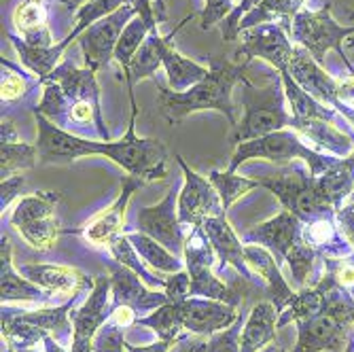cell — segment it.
<instances>
[{"mask_svg":"<svg viewBox=\"0 0 354 352\" xmlns=\"http://www.w3.org/2000/svg\"><path fill=\"white\" fill-rule=\"evenodd\" d=\"M130 104H132V117L127 134L117 142H91L81 136H75L71 132L59 130L47 117L41 113H35L37 125H39V159L43 164H55V162H73V159L85 157V155H109L115 164H119L123 170H127L132 176L147 180L164 178L168 174V151L162 140L157 138H138L134 132L138 106L134 100V91H130Z\"/></svg>","mask_w":354,"mask_h":352,"instance_id":"1","label":"cell"},{"mask_svg":"<svg viewBox=\"0 0 354 352\" xmlns=\"http://www.w3.org/2000/svg\"><path fill=\"white\" fill-rule=\"evenodd\" d=\"M45 85L43 100L37 109L59 130H73L79 136L81 130L93 127L104 142H111L109 127L100 109V87L95 71L77 68L73 62H62L59 66L41 81Z\"/></svg>","mask_w":354,"mask_h":352,"instance_id":"2","label":"cell"},{"mask_svg":"<svg viewBox=\"0 0 354 352\" xmlns=\"http://www.w3.org/2000/svg\"><path fill=\"white\" fill-rule=\"evenodd\" d=\"M246 66L244 64H232L218 57H210V71L208 75L191 89L176 93L168 87H159V111L162 115L170 121V123H178L183 121L187 115L198 113V111H218L227 117L230 125L236 127L238 119H236V104L232 100L234 87L238 83L246 81Z\"/></svg>","mask_w":354,"mask_h":352,"instance_id":"3","label":"cell"},{"mask_svg":"<svg viewBox=\"0 0 354 352\" xmlns=\"http://www.w3.org/2000/svg\"><path fill=\"white\" fill-rule=\"evenodd\" d=\"M354 323V299L346 291V286L331 284L325 306L308 318H299L297 346L293 352H342L348 342L350 325Z\"/></svg>","mask_w":354,"mask_h":352,"instance_id":"4","label":"cell"},{"mask_svg":"<svg viewBox=\"0 0 354 352\" xmlns=\"http://www.w3.org/2000/svg\"><path fill=\"white\" fill-rule=\"evenodd\" d=\"M242 85V106L244 117L232 132V142L240 145L246 140L261 138L280 130H286L293 123V115L284 106V85L282 77H276L268 87H254L248 79Z\"/></svg>","mask_w":354,"mask_h":352,"instance_id":"5","label":"cell"},{"mask_svg":"<svg viewBox=\"0 0 354 352\" xmlns=\"http://www.w3.org/2000/svg\"><path fill=\"white\" fill-rule=\"evenodd\" d=\"M257 183L259 187L270 189L280 200L284 210L293 212L301 223L323 214H333L335 204L320 189L318 176H308L297 166H288L286 170L272 176H261L257 178Z\"/></svg>","mask_w":354,"mask_h":352,"instance_id":"6","label":"cell"},{"mask_svg":"<svg viewBox=\"0 0 354 352\" xmlns=\"http://www.w3.org/2000/svg\"><path fill=\"white\" fill-rule=\"evenodd\" d=\"M257 157L268 159V162H276V164H288V162H293V159H306L310 164L312 176H320L337 162V159H329L327 155L316 153L310 147H306L297 132L280 130L261 138L240 142L230 162V172H234L238 166L248 162V159H257Z\"/></svg>","mask_w":354,"mask_h":352,"instance_id":"7","label":"cell"},{"mask_svg":"<svg viewBox=\"0 0 354 352\" xmlns=\"http://www.w3.org/2000/svg\"><path fill=\"white\" fill-rule=\"evenodd\" d=\"M214 248L210 240L206 238L202 228H193L189 238L185 240V261H187V272L191 276V289L189 297H206V299H216L238 306L242 302V295H246V289L252 291L250 282H244L240 289L232 284L221 282L210 270L214 263Z\"/></svg>","mask_w":354,"mask_h":352,"instance_id":"8","label":"cell"},{"mask_svg":"<svg viewBox=\"0 0 354 352\" xmlns=\"http://www.w3.org/2000/svg\"><path fill=\"white\" fill-rule=\"evenodd\" d=\"M288 35L318 64H323L329 49H335L339 55H344L342 43L354 35V26H339L331 17V5H327L320 7L318 11L301 9L293 17Z\"/></svg>","mask_w":354,"mask_h":352,"instance_id":"9","label":"cell"},{"mask_svg":"<svg viewBox=\"0 0 354 352\" xmlns=\"http://www.w3.org/2000/svg\"><path fill=\"white\" fill-rule=\"evenodd\" d=\"M59 194L39 191L19 200L17 208L11 214V225L19 230L24 240L37 250H49L57 236L62 234L55 216V206Z\"/></svg>","mask_w":354,"mask_h":352,"instance_id":"10","label":"cell"},{"mask_svg":"<svg viewBox=\"0 0 354 352\" xmlns=\"http://www.w3.org/2000/svg\"><path fill=\"white\" fill-rule=\"evenodd\" d=\"M136 13H138L136 3H127L121 9H117L115 13L102 17L100 21H95L93 26H89L83 32L81 49L85 55V68H91L98 73L109 66L127 21H130Z\"/></svg>","mask_w":354,"mask_h":352,"instance_id":"11","label":"cell"},{"mask_svg":"<svg viewBox=\"0 0 354 352\" xmlns=\"http://www.w3.org/2000/svg\"><path fill=\"white\" fill-rule=\"evenodd\" d=\"M176 162L185 172V185L178 194V219L183 225L202 228L206 219L223 216L225 208L210 178H204L198 172H193L183 162L180 155H176Z\"/></svg>","mask_w":354,"mask_h":352,"instance_id":"12","label":"cell"},{"mask_svg":"<svg viewBox=\"0 0 354 352\" xmlns=\"http://www.w3.org/2000/svg\"><path fill=\"white\" fill-rule=\"evenodd\" d=\"M113 291H111V276H98L93 284V291L89 299L71 314L75 335H73V348L71 352H93V340L95 333L104 327V323L113 314Z\"/></svg>","mask_w":354,"mask_h":352,"instance_id":"13","label":"cell"},{"mask_svg":"<svg viewBox=\"0 0 354 352\" xmlns=\"http://www.w3.org/2000/svg\"><path fill=\"white\" fill-rule=\"evenodd\" d=\"M178 194L180 191L174 183V187L168 191V196L162 202L138 210V232L157 240L170 252H174L176 257L185 252V238L180 228L183 223L178 219V206H176Z\"/></svg>","mask_w":354,"mask_h":352,"instance_id":"14","label":"cell"},{"mask_svg":"<svg viewBox=\"0 0 354 352\" xmlns=\"http://www.w3.org/2000/svg\"><path fill=\"white\" fill-rule=\"evenodd\" d=\"M238 37L242 41L240 55H244L246 62H250L252 57H261L270 62L274 68H278V73L288 71V64H291L295 53V45H291L282 26L259 24L252 28H244Z\"/></svg>","mask_w":354,"mask_h":352,"instance_id":"15","label":"cell"},{"mask_svg":"<svg viewBox=\"0 0 354 352\" xmlns=\"http://www.w3.org/2000/svg\"><path fill=\"white\" fill-rule=\"evenodd\" d=\"M109 276H111V291H113V310L119 306H127L136 312H147V310H157L166 304H170L166 293L159 291H149L142 278L125 268L117 259L106 261Z\"/></svg>","mask_w":354,"mask_h":352,"instance_id":"16","label":"cell"},{"mask_svg":"<svg viewBox=\"0 0 354 352\" xmlns=\"http://www.w3.org/2000/svg\"><path fill=\"white\" fill-rule=\"evenodd\" d=\"M178 306L185 331L196 335H212L216 331L227 329L240 316L236 312V306L206 297H187Z\"/></svg>","mask_w":354,"mask_h":352,"instance_id":"17","label":"cell"},{"mask_svg":"<svg viewBox=\"0 0 354 352\" xmlns=\"http://www.w3.org/2000/svg\"><path fill=\"white\" fill-rule=\"evenodd\" d=\"M286 73L320 104L331 106V109L339 106V81H335L331 75H327L323 68H320V64L304 47H299V45L295 47L293 59L288 64Z\"/></svg>","mask_w":354,"mask_h":352,"instance_id":"18","label":"cell"},{"mask_svg":"<svg viewBox=\"0 0 354 352\" xmlns=\"http://www.w3.org/2000/svg\"><path fill=\"white\" fill-rule=\"evenodd\" d=\"M301 228H304V223L293 212L282 210L274 219L246 232L242 236V240L259 244V246L268 248L272 254H276V257L286 259L288 250H291L293 244L301 238Z\"/></svg>","mask_w":354,"mask_h":352,"instance_id":"19","label":"cell"},{"mask_svg":"<svg viewBox=\"0 0 354 352\" xmlns=\"http://www.w3.org/2000/svg\"><path fill=\"white\" fill-rule=\"evenodd\" d=\"M145 185L142 178L138 176H125L123 178V189L119 198L104 210H100L95 214L87 225L83 228V236L87 242L91 244H109L115 236L121 234V228H123V216H125V208H127V202H130L134 191H138L140 187Z\"/></svg>","mask_w":354,"mask_h":352,"instance_id":"20","label":"cell"},{"mask_svg":"<svg viewBox=\"0 0 354 352\" xmlns=\"http://www.w3.org/2000/svg\"><path fill=\"white\" fill-rule=\"evenodd\" d=\"M244 257H246V263H248L250 272L263 278L268 299L276 306L278 314H282V310L291 304L295 293H293L291 286L286 284V280L282 278L274 254L263 246H254L252 244V246H244Z\"/></svg>","mask_w":354,"mask_h":352,"instance_id":"21","label":"cell"},{"mask_svg":"<svg viewBox=\"0 0 354 352\" xmlns=\"http://www.w3.org/2000/svg\"><path fill=\"white\" fill-rule=\"evenodd\" d=\"M206 238L210 240L216 257L223 261V270L225 266H234L240 274H242V280L250 282L252 284V278L254 274L250 272L248 263H246V257H244V246L240 244L236 232L232 230L230 221L223 216H212V219H206L204 225H202Z\"/></svg>","mask_w":354,"mask_h":352,"instance_id":"22","label":"cell"},{"mask_svg":"<svg viewBox=\"0 0 354 352\" xmlns=\"http://www.w3.org/2000/svg\"><path fill=\"white\" fill-rule=\"evenodd\" d=\"M21 276L30 282L39 284L41 289H47L51 293H64L75 295L85 289H91L93 282L79 270L66 268V266H47V263H28L19 268Z\"/></svg>","mask_w":354,"mask_h":352,"instance_id":"23","label":"cell"},{"mask_svg":"<svg viewBox=\"0 0 354 352\" xmlns=\"http://www.w3.org/2000/svg\"><path fill=\"white\" fill-rule=\"evenodd\" d=\"M333 214H323L304 223L301 240L323 259H342L352 252L348 238L333 225Z\"/></svg>","mask_w":354,"mask_h":352,"instance_id":"24","label":"cell"},{"mask_svg":"<svg viewBox=\"0 0 354 352\" xmlns=\"http://www.w3.org/2000/svg\"><path fill=\"white\" fill-rule=\"evenodd\" d=\"M183 24H185V21H183ZM183 24H178V26H176V30H178ZM176 30L172 32L170 37H166V39L157 32V26L149 32V37L145 39V43L140 45V49H138V51H136V55L132 57L130 68L123 71V73H125L127 87H130V91H134V83H138V81H142V79H151V81H155V73H157V68L164 64V59H162V57H164V47H166V43H168L170 39H174Z\"/></svg>","mask_w":354,"mask_h":352,"instance_id":"25","label":"cell"},{"mask_svg":"<svg viewBox=\"0 0 354 352\" xmlns=\"http://www.w3.org/2000/svg\"><path fill=\"white\" fill-rule=\"evenodd\" d=\"M13 24L19 30L21 39L32 47H53V37L49 30V13L45 0H24L13 13Z\"/></svg>","mask_w":354,"mask_h":352,"instance_id":"26","label":"cell"},{"mask_svg":"<svg viewBox=\"0 0 354 352\" xmlns=\"http://www.w3.org/2000/svg\"><path fill=\"white\" fill-rule=\"evenodd\" d=\"M276 316H278V310L270 299L252 306L248 321L242 329V340H240L242 352H259L268 344L274 342L276 329H278Z\"/></svg>","mask_w":354,"mask_h":352,"instance_id":"27","label":"cell"},{"mask_svg":"<svg viewBox=\"0 0 354 352\" xmlns=\"http://www.w3.org/2000/svg\"><path fill=\"white\" fill-rule=\"evenodd\" d=\"M0 261H3L0 263V276H3V304L5 302H41L45 297L39 284L19 278L17 272L13 270L11 240L5 234H3V240H0Z\"/></svg>","mask_w":354,"mask_h":352,"instance_id":"28","label":"cell"},{"mask_svg":"<svg viewBox=\"0 0 354 352\" xmlns=\"http://www.w3.org/2000/svg\"><path fill=\"white\" fill-rule=\"evenodd\" d=\"M291 127L297 134L306 136L308 140H312L314 145L327 149L333 155L346 157V155L352 153L354 140L348 134L339 132L331 121H320V119H306V121H301V119H293Z\"/></svg>","mask_w":354,"mask_h":352,"instance_id":"29","label":"cell"},{"mask_svg":"<svg viewBox=\"0 0 354 352\" xmlns=\"http://www.w3.org/2000/svg\"><path fill=\"white\" fill-rule=\"evenodd\" d=\"M162 59H164V68H166V75H168V85L176 93H183V91L191 89L193 85H198L208 75L206 66H202V64H198V62H191V59L183 57L172 47L170 41L164 47V57Z\"/></svg>","mask_w":354,"mask_h":352,"instance_id":"30","label":"cell"},{"mask_svg":"<svg viewBox=\"0 0 354 352\" xmlns=\"http://www.w3.org/2000/svg\"><path fill=\"white\" fill-rule=\"evenodd\" d=\"M304 3L306 0H263L240 21V32L259 24H278L291 32V21L304 9Z\"/></svg>","mask_w":354,"mask_h":352,"instance_id":"31","label":"cell"},{"mask_svg":"<svg viewBox=\"0 0 354 352\" xmlns=\"http://www.w3.org/2000/svg\"><path fill=\"white\" fill-rule=\"evenodd\" d=\"M77 295L64 306H57V308H51V310H41V312H26V314H19V316L24 318L26 323L35 325V327H39V329H43L47 333H53V337L64 348H66L68 342L73 344L71 335H75V325H71V321H68V310H73Z\"/></svg>","mask_w":354,"mask_h":352,"instance_id":"32","label":"cell"},{"mask_svg":"<svg viewBox=\"0 0 354 352\" xmlns=\"http://www.w3.org/2000/svg\"><path fill=\"white\" fill-rule=\"evenodd\" d=\"M9 37V41H11V45L15 47V51H17V55H19V59L26 64V66L35 73L37 77H39V81H43L45 77H49L57 66H59V59H62V55H64V49L59 43L57 45H53V47H32V45H28L24 39H19V37H13V35H7Z\"/></svg>","mask_w":354,"mask_h":352,"instance_id":"33","label":"cell"},{"mask_svg":"<svg viewBox=\"0 0 354 352\" xmlns=\"http://www.w3.org/2000/svg\"><path fill=\"white\" fill-rule=\"evenodd\" d=\"M282 77V85H284V93H286V100L293 109V119H320V121H333L335 109L320 104L318 100H314L308 91H304L295 79L288 75V73H280Z\"/></svg>","mask_w":354,"mask_h":352,"instance_id":"34","label":"cell"},{"mask_svg":"<svg viewBox=\"0 0 354 352\" xmlns=\"http://www.w3.org/2000/svg\"><path fill=\"white\" fill-rule=\"evenodd\" d=\"M318 183H320V189L331 198L335 208H339L344 198H348L354 191V151L348 155V159L335 162L329 170L320 174Z\"/></svg>","mask_w":354,"mask_h":352,"instance_id":"35","label":"cell"},{"mask_svg":"<svg viewBox=\"0 0 354 352\" xmlns=\"http://www.w3.org/2000/svg\"><path fill=\"white\" fill-rule=\"evenodd\" d=\"M127 240H130L136 248V252L140 257L155 270L166 272V274H178L183 272V263L178 261V257L174 252H170L166 246H162L157 240H153L151 236L136 232V234H125Z\"/></svg>","mask_w":354,"mask_h":352,"instance_id":"36","label":"cell"},{"mask_svg":"<svg viewBox=\"0 0 354 352\" xmlns=\"http://www.w3.org/2000/svg\"><path fill=\"white\" fill-rule=\"evenodd\" d=\"M127 3H134V0H89V3H85L79 11H77V26L73 28V32L71 35L64 39L59 45L66 49L75 39H79L83 32L89 28V26H93L95 21H100L102 17H106V15H111V13H115L117 9H121L123 5H127Z\"/></svg>","mask_w":354,"mask_h":352,"instance_id":"37","label":"cell"},{"mask_svg":"<svg viewBox=\"0 0 354 352\" xmlns=\"http://www.w3.org/2000/svg\"><path fill=\"white\" fill-rule=\"evenodd\" d=\"M138 325L151 327L159 335V340H168V342H178L180 331L185 329L178 304H166L162 308L153 310L149 316L140 318Z\"/></svg>","mask_w":354,"mask_h":352,"instance_id":"38","label":"cell"},{"mask_svg":"<svg viewBox=\"0 0 354 352\" xmlns=\"http://www.w3.org/2000/svg\"><path fill=\"white\" fill-rule=\"evenodd\" d=\"M109 248H111V252H113V257H115L119 263H123L125 268H130L132 272H136V274L142 278V282H145L147 286H153V289H166V280L155 278L153 274H149V272L142 268V263L138 261L140 254L136 252L134 244H132L130 240H127V236H123V234L115 236V238L109 242Z\"/></svg>","mask_w":354,"mask_h":352,"instance_id":"39","label":"cell"},{"mask_svg":"<svg viewBox=\"0 0 354 352\" xmlns=\"http://www.w3.org/2000/svg\"><path fill=\"white\" fill-rule=\"evenodd\" d=\"M39 162V149L37 145H26V142H7L3 145V178L15 176L21 170L35 168Z\"/></svg>","mask_w":354,"mask_h":352,"instance_id":"40","label":"cell"},{"mask_svg":"<svg viewBox=\"0 0 354 352\" xmlns=\"http://www.w3.org/2000/svg\"><path fill=\"white\" fill-rule=\"evenodd\" d=\"M210 183L218 191L225 210H227L238 198L248 194L250 189L259 187V183H257V180H250V178H244V176H236L234 172H218V170L210 172Z\"/></svg>","mask_w":354,"mask_h":352,"instance_id":"41","label":"cell"},{"mask_svg":"<svg viewBox=\"0 0 354 352\" xmlns=\"http://www.w3.org/2000/svg\"><path fill=\"white\" fill-rule=\"evenodd\" d=\"M318 259V254L314 248H310L301 238L293 244V248L288 250L286 254V261H288V268L293 272V278H295V284L297 286H306L310 274H312V268H314V261Z\"/></svg>","mask_w":354,"mask_h":352,"instance_id":"42","label":"cell"},{"mask_svg":"<svg viewBox=\"0 0 354 352\" xmlns=\"http://www.w3.org/2000/svg\"><path fill=\"white\" fill-rule=\"evenodd\" d=\"M242 314L238 316V321L223 329V331H216L210 335L208 340V352H242V346H240V340H242Z\"/></svg>","mask_w":354,"mask_h":352,"instance_id":"43","label":"cell"},{"mask_svg":"<svg viewBox=\"0 0 354 352\" xmlns=\"http://www.w3.org/2000/svg\"><path fill=\"white\" fill-rule=\"evenodd\" d=\"M28 91V81L11 66L9 62L3 59V104H11L19 100Z\"/></svg>","mask_w":354,"mask_h":352,"instance_id":"44","label":"cell"},{"mask_svg":"<svg viewBox=\"0 0 354 352\" xmlns=\"http://www.w3.org/2000/svg\"><path fill=\"white\" fill-rule=\"evenodd\" d=\"M123 350H125V340H123L121 327L106 321L104 327L95 333L93 352H123Z\"/></svg>","mask_w":354,"mask_h":352,"instance_id":"45","label":"cell"},{"mask_svg":"<svg viewBox=\"0 0 354 352\" xmlns=\"http://www.w3.org/2000/svg\"><path fill=\"white\" fill-rule=\"evenodd\" d=\"M236 3H242V0H206V9L202 11V28L208 30L210 26L223 21L238 7Z\"/></svg>","mask_w":354,"mask_h":352,"instance_id":"46","label":"cell"},{"mask_svg":"<svg viewBox=\"0 0 354 352\" xmlns=\"http://www.w3.org/2000/svg\"><path fill=\"white\" fill-rule=\"evenodd\" d=\"M327 274H331L337 284L342 286H354V257H342V259H323Z\"/></svg>","mask_w":354,"mask_h":352,"instance_id":"47","label":"cell"},{"mask_svg":"<svg viewBox=\"0 0 354 352\" xmlns=\"http://www.w3.org/2000/svg\"><path fill=\"white\" fill-rule=\"evenodd\" d=\"M189 289H191V276L189 272H178V274H172L168 280H166V289L164 293L168 295L170 304H180L189 297Z\"/></svg>","mask_w":354,"mask_h":352,"instance_id":"48","label":"cell"},{"mask_svg":"<svg viewBox=\"0 0 354 352\" xmlns=\"http://www.w3.org/2000/svg\"><path fill=\"white\" fill-rule=\"evenodd\" d=\"M26 185V178L15 174V176H9V178H3V185H0V208H7L19 194Z\"/></svg>","mask_w":354,"mask_h":352,"instance_id":"49","label":"cell"},{"mask_svg":"<svg viewBox=\"0 0 354 352\" xmlns=\"http://www.w3.org/2000/svg\"><path fill=\"white\" fill-rule=\"evenodd\" d=\"M337 221H339L342 234L354 246V204H348L344 208H337Z\"/></svg>","mask_w":354,"mask_h":352,"instance_id":"50","label":"cell"},{"mask_svg":"<svg viewBox=\"0 0 354 352\" xmlns=\"http://www.w3.org/2000/svg\"><path fill=\"white\" fill-rule=\"evenodd\" d=\"M109 321H111L113 325L121 327V329H123V327H130V325L136 323V310L127 308V306H119V308L113 310V314H111Z\"/></svg>","mask_w":354,"mask_h":352,"instance_id":"51","label":"cell"},{"mask_svg":"<svg viewBox=\"0 0 354 352\" xmlns=\"http://www.w3.org/2000/svg\"><path fill=\"white\" fill-rule=\"evenodd\" d=\"M339 104L354 111V73H350L346 81H339Z\"/></svg>","mask_w":354,"mask_h":352,"instance_id":"52","label":"cell"},{"mask_svg":"<svg viewBox=\"0 0 354 352\" xmlns=\"http://www.w3.org/2000/svg\"><path fill=\"white\" fill-rule=\"evenodd\" d=\"M176 342H168V340H159L151 346H134V344H127L125 342V350L127 352H170V348Z\"/></svg>","mask_w":354,"mask_h":352,"instance_id":"53","label":"cell"},{"mask_svg":"<svg viewBox=\"0 0 354 352\" xmlns=\"http://www.w3.org/2000/svg\"><path fill=\"white\" fill-rule=\"evenodd\" d=\"M0 138H3V145H7V142H19L17 127L11 121V117L5 115V113H3V130H0Z\"/></svg>","mask_w":354,"mask_h":352,"instance_id":"54","label":"cell"},{"mask_svg":"<svg viewBox=\"0 0 354 352\" xmlns=\"http://www.w3.org/2000/svg\"><path fill=\"white\" fill-rule=\"evenodd\" d=\"M153 13H155V19H157V24H164V21H168V13H166V5H164V0H153Z\"/></svg>","mask_w":354,"mask_h":352,"instance_id":"55","label":"cell"},{"mask_svg":"<svg viewBox=\"0 0 354 352\" xmlns=\"http://www.w3.org/2000/svg\"><path fill=\"white\" fill-rule=\"evenodd\" d=\"M346 352H354V329L350 331L348 335V342H346Z\"/></svg>","mask_w":354,"mask_h":352,"instance_id":"56","label":"cell"},{"mask_svg":"<svg viewBox=\"0 0 354 352\" xmlns=\"http://www.w3.org/2000/svg\"><path fill=\"white\" fill-rule=\"evenodd\" d=\"M259 352H284L282 348H276V346H270V348H263V350H259Z\"/></svg>","mask_w":354,"mask_h":352,"instance_id":"57","label":"cell"},{"mask_svg":"<svg viewBox=\"0 0 354 352\" xmlns=\"http://www.w3.org/2000/svg\"><path fill=\"white\" fill-rule=\"evenodd\" d=\"M45 3H62V5H68V7H71L68 0H45Z\"/></svg>","mask_w":354,"mask_h":352,"instance_id":"58","label":"cell"},{"mask_svg":"<svg viewBox=\"0 0 354 352\" xmlns=\"http://www.w3.org/2000/svg\"><path fill=\"white\" fill-rule=\"evenodd\" d=\"M348 49H350V53L354 55V39H348Z\"/></svg>","mask_w":354,"mask_h":352,"instance_id":"59","label":"cell"}]
</instances>
